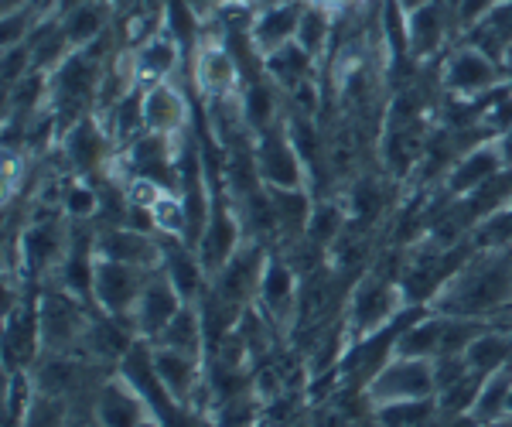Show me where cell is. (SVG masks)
<instances>
[{
  "label": "cell",
  "instance_id": "obj_10",
  "mask_svg": "<svg viewBox=\"0 0 512 427\" xmlns=\"http://www.w3.org/2000/svg\"><path fill=\"white\" fill-rule=\"evenodd\" d=\"M154 369L168 397L185 410H205V383H209V359L192 352L154 346ZM209 414V410H205Z\"/></svg>",
  "mask_w": 512,
  "mask_h": 427
},
{
  "label": "cell",
  "instance_id": "obj_27",
  "mask_svg": "<svg viewBox=\"0 0 512 427\" xmlns=\"http://www.w3.org/2000/svg\"><path fill=\"white\" fill-rule=\"evenodd\" d=\"M270 199H274L277 212V246L301 240L308 233L311 212H315V188H270Z\"/></svg>",
  "mask_w": 512,
  "mask_h": 427
},
{
  "label": "cell",
  "instance_id": "obj_19",
  "mask_svg": "<svg viewBox=\"0 0 512 427\" xmlns=\"http://www.w3.org/2000/svg\"><path fill=\"white\" fill-rule=\"evenodd\" d=\"M181 305H188V301L178 294V287L171 284V277L164 274V267L151 270V277H147L144 291H140V298H137L134 315H130L137 339H144V342L158 339L164 328H168L171 318L181 311Z\"/></svg>",
  "mask_w": 512,
  "mask_h": 427
},
{
  "label": "cell",
  "instance_id": "obj_18",
  "mask_svg": "<svg viewBox=\"0 0 512 427\" xmlns=\"http://www.w3.org/2000/svg\"><path fill=\"white\" fill-rule=\"evenodd\" d=\"M96 257L158 270L164 264V240L158 233H144L134 226H96Z\"/></svg>",
  "mask_w": 512,
  "mask_h": 427
},
{
  "label": "cell",
  "instance_id": "obj_20",
  "mask_svg": "<svg viewBox=\"0 0 512 427\" xmlns=\"http://www.w3.org/2000/svg\"><path fill=\"white\" fill-rule=\"evenodd\" d=\"M502 168H509L506 158H502V147H499V137H489V141L468 147L465 154H458V161L448 168V175L441 178V188L448 199H465L468 192H475L482 182H489L492 175H499Z\"/></svg>",
  "mask_w": 512,
  "mask_h": 427
},
{
  "label": "cell",
  "instance_id": "obj_12",
  "mask_svg": "<svg viewBox=\"0 0 512 427\" xmlns=\"http://www.w3.org/2000/svg\"><path fill=\"white\" fill-rule=\"evenodd\" d=\"M270 253L274 250H270L267 243L246 236V243L226 260V267L212 277L209 287L219 294L222 301H229V305L250 308L256 301V287H260V277H263V267H267Z\"/></svg>",
  "mask_w": 512,
  "mask_h": 427
},
{
  "label": "cell",
  "instance_id": "obj_21",
  "mask_svg": "<svg viewBox=\"0 0 512 427\" xmlns=\"http://www.w3.org/2000/svg\"><path fill=\"white\" fill-rule=\"evenodd\" d=\"M59 24L72 48H89L117 28V0H65Z\"/></svg>",
  "mask_w": 512,
  "mask_h": 427
},
{
  "label": "cell",
  "instance_id": "obj_48",
  "mask_svg": "<svg viewBox=\"0 0 512 427\" xmlns=\"http://www.w3.org/2000/svg\"><path fill=\"white\" fill-rule=\"evenodd\" d=\"M499 147H502V158H506V164L512 168V127L499 134Z\"/></svg>",
  "mask_w": 512,
  "mask_h": 427
},
{
  "label": "cell",
  "instance_id": "obj_14",
  "mask_svg": "<svg viewBox=\"0 0 512 427\" xmlns=\"http://www.w3.org/2000/svg\"><path fill=\"white\" fill-rule=\"evenodd\" d=\"M301 14H304V0H270V4H256L250 11V24H246V38H250L253 55H260V62H263L267 55L294 45L297 28H301Z\"/></svg>",
  "mask_w": 512,
  "mask_h": 427
},
{
  "label": "cell",
  "instance_id": "obj_33",
  "mask_svg": "<svg viewBox=\"0 0 512 427\" xmlns=\"http://www.w3.org/2000/svg\"><path fill=\"white\" fill-rule=\"evenodd\" d=\"M461 41H472V45H478L482 52H489L492 59L502 62V55L512 48V0L495 4L468 35H461Z\"/></svg>",
  "mask_w": 512,
  "mask_h": 427
},
{
  "label": "cell",
  "instance_id": "obj_11",
  "mask_svg": "<svg viewBox=\"0 0 512 427\" xmlns=\"http://www.w3.org/2000/svg\"><path fill=\"white\" fill-rule=\"evenodd\" d=\"M243 243H246L243 216H239L236 202L219 188L209 226L202 229V236H198V243H195V253H198V260H202V267L209 270V277H216L219 270L226 267V260L233 257Z\"/></svg>",
  "mask_w": 512,
  "mask_h": 427
},
{
  "label": "cell",
  "instance_id": "obj_43",
  "mask_svg": "<svg viewBox=\"0 0 512 427\" xmlns=\"http://www.w3.org/2000/svg\"><path fill=\"white\" fill-rule=\"evenodd\" d=\"M475 250H489V246H512V205L499 209L495 216L482 219L472 233H468Z\"/></svg>",
  "mask_w": 512,
  "mask_h": 427
},
{
  "label": "cell",
  "instance_id": "obj_17",
  "mask_svg": "<svg viewBox=\"0 0 512 427\" xmlns=\"http://www.w3.org/2000/svg\"><path fill=\"white\" fill-rule=\"evenodd\" d=\"M89 410H93V421L99 427H140L151 417H158L134 383L123 380L120 373H110L99 383L93 400H89Z\"/></svg>",
  "mask_w": 512,
  "mask_h": 427
},
{
  "label": "cell",
  "instance_id": "obj_45",
  "mask_svg": "<svg viewBox=\"0 0 512 427\" xmlns=\"http://www.w3.org/2000/svg\"><path fill=\"white\" fill-rule=\"evenodd\" d=\"M304 4H318V7H328L332 14H349L355 7H362L366 0H304Z\"/></svg>",
  "mask_w": 512,
  "mask_h": 427
},
{
  "label": "cell",
  "instance_id": "obj_3",
  "mask_svg": "<svg viewBox=\"0 0 512 427\" xmlns=\"http://www.w3.org/2000/svg\"><path fill=\"white\" fill-rule=\"evenodd\" d=\"M96 305L76 298L62 284L48 281L38 284V332H41V356L45 352H79L93 325Z\"/></svg>",
  "mask_w": 512,
  "mask_h": 427
},
{
  "label": "cell",
  "instance_id": "obj_51",
  "mask_svg": "<svg viewBox=\"0 0 512 427\" xmlns=\"http://www.w3.org/2000/svg\"><path fill=\"white\" fill-rule=\"evenodd\" d=\"M396 4H400L403 7V11H417V7H424V4H431V0H396Z\"/></svg>",
  "mask_w": 512,
  "mask_h": 427
},
{
  "label": "cell",
  "instance_id": "obj_29",
  "mask_svg": "<svg viewBox=\"0 0 512 427\" xmlns=\"http://www.w3.org/2000/svg\"><path fill=\"white\" fill-rule=\"evenodd\" d=\"M151 346H164V349H178V352H192V356H205L209 359V335H205V322H202V308L198 305H181V311L168 322V328L151 342Z\"/></svg>",
  "mask_w": 512,
  "mask_h": 427
},
{
  "label": "cell",
  "instance_id": "obj_55",
  "mask_svg": "<svg viewBox=\"0 0 512 427\" xmlns=\"http://www.w3.org/2000/svg\"><path fill=\"white\" fill-rule=\"evenodd\" d=\"M202 427H212V424H209V421H205V424H202Z\"/></svg>",
  "mask_w": 512,
  "mask_h": 427
},
{
  "label": "cell",
  "instance_id": "obj_5",
  "mask_svg": "<svg viewBox=\"0 0 512 427\" xmlns=\"http://www.w3.org/2000/svg\"><path fill=\"white\" fill-rule=\"evenodd\" d=\"M410 308L407 294H403L400 281L379 274V270H366L349 291V305H345V325H349L352 342L366 339V335L379 332Z\"/></svg>",
  "mask_w": 512,
  "mask_h": 427
},
{
  "label": "cell",
  "instance_id": "obj_53",
  "mask_svg": "<svg viewBox=\"0 0 512 427\" xmlns=\"http://www.w3.org/2000/svg\"><path fill=\"white\" fill-rule=\"evenodd\" d=\"M140 427H164V421H161V417H151V421H144Z\"/></svg>",
  "mask_w": 512,
  "mask_h": 427
},
{
  "label": "cell",
  "instance_id": "obj_49",
  "mask_svg": "<svg viewBox=\"0 0 512 427\" xmlns=\"http://www.w3.org/2000/svg\"><path fill=\"white\" fill-rule=\"evenodd\" d=\"M72 427H99L96 421H93V410H82V417H76V410H72Z\"/></svg>",
  "mask_w": 512,
  "mask_h": 427
},
{
  "label": "cell",
  "instance_id": "obj_56",
  "mask_svg": "<svg viewBox=\"0 0 512 427\" xmlns=\"http://www.w3.org/2000/svg\"><path fill=\"white\" fill-rule=\"evenodd\" d=\"M451 4H458V0H451Z\"/></svg>",
  "mask_w": 512,
  "mask_h": 427
},
{
  "label": "cell",
  "instance_id": "obj_26",
  "mask_svg": "<svg viewBox=\"0 0 512 427\" xmlns=\"http://www.w3.org/2000/svg\"><path fill=\"white\" fill-rule=\"evenodd\" d=\"M506 318H495V322H489L472 342H468L465 363L475 376H492V373H499V369L512 366V325H502Z\"/></svg>",
  "mask_w": 512,
  "mask_h": 427
},
{
  "label": "cell",
  "instance_id": "obj_4",
  "mask_svg": "<svg viewBox=\"0 0 512 427\" xmlns=\"http://www.w3.org/2000/svg\"><path fill=\"white\" fill-rule=\"evenodd\" d=\"M437 86L451 100H482V96L495 93L499 86H509V82L499 59H492L472 41L458 38L437 65Z\"/></svg>",
  "mask_w": 512,
  "mask_h": 427
},
{
  "label": "cell",
  "instance_id": "obj_28",
  "mask_svg": "<svg viewBox=\"0 0 512 427\" xmlns=\"http://www.w3.org/2000/svg\"><path fill=\"white\" fill-rule=\"evenodd\" d=\"M263 72H267V76L274 79L284 93H294V89L321 79V62L311 52H304V48L294 41V45L267 55V59H263Z\"/></svg>",
  "mask_w": 512,
  "mask_h": 427
},
{
  "label": "cell",
  "instance_id": "obj_39",
  "mask_svg": "<svg viewBox=\"0 0 512 427\" xmlns=\"http://www.w3.org/2000/svg\"><path fill=\"white\" fill-rule=\"evenodd\" d=\"M151 219H154V233L164 236V240L188 243V209L178 192H164L161 202L151 209Z\"/></svg>",
  "mask_w": 512,
  "mask_h": 427
},
{
  "label": "cell",
  "instance_id": "obj_1",
  "mask_svg": "<svg viewBox=\"0 0 512 427\" xmlns=\"http://www.w3.org/2000/svg\"><path fill=\"white\" fill-rule=\"evenodd\" d=\"M427 308L448 318H482V322L512 315V246L475 250L427 301Z\"/></svg>",
  "mask_w": 512,
  "mask_h": 427
},
{
  "label": "cell",
  "instance_id": "obj_15",
  "mask_svg": "<svg viewBox=\"0 0 512 427\" xmlns=\"http://www.w3.org/2000/svg\"><path fill=\"white\" fill-rule=\"evenodd\" d=\"M147 277H151V270L96 257V284H93L96 311L113 315V318H130L137 308L140 291H144V284H147Z\"/></svg>",
  "mask_w": 512,
  "mask_h": 427
},
{
  "label": "cell",
  "instance_id": "obj_34",
  "mask_svg": "<svg viewBox=\"0 0 512 427\" xmlns=\"http://www.w3.org/2000/svg\"><path fill=\"white\" fill-rule=\"evenodd\" d=\"M335 28H338V14H332L328 7H318V4H304L301 28H297V45L321 62L335 48V38H338Z\"/></svg>",
  "mask_w": 512,
  "mask_h": 427
},
{
  "label": "cell",
  "instance_id": "obj_23",
  "mask_svg": "<svg viewBox=\"0 0 512 427\" xmlns=\"http://www.w3.org/2000/svg\"><path fill=\"white\" fill-rule=\"evenodd\" d=\"M181 59H185V45L175 38V31L158 28L151 38L134 45L137 82L140 86H151V82H161V79H175Z\"/></svg>",
  "mask_w": 512,
  "mask_h": 427
},
{
  "label": "cell",
  "instance_id": "obj_25",
  "mask_svg": "<svg viewBox=\"0 0 512 427\" xmlns=\"http://www.w3.org/2000/svg\"><path fill=\"white\" fill-rule=\"evenodd\" d=\"M164 240V236H161ZM164 274L171 277V284L178 287V294L185 301H192V305H198V301L205 298V291H209L212 277L209 270L202 267V260H198L195 246L185 243V240H164Z\"/></svg>",
  "mask_w": 512,
  "mask_h": 427
},
{
  "label": "cell",
  "instance_id": "obj_9",
  "mask_svg": "<svg viewBox=\"0 0 512 427\" xmlns=\"http://www.w3.org/2000/svg\"><path fill=\"white\" fill-rule=\"evenodd\" d=\"M454 41H458V21L451 0H431L407 14V55L414 65L444 59Z\"/></svg>",
  "mask_w": 512,
  "mask_h": 427
},
{
  "label": "cell",
  "instance_id": "obj_47",
  "mask_svg": "<svg viewBox=\"0 0 512 427\" xmlns=\"http://www.w3.org/2000/svg\"><path fill=\"white\" fill-rule=\"evenodd\" d=\"M270 427H311V424H308V407H304V410H297V414H294V417H287V421L270 424Z\"/></svg>",
  "mask_w": 512,
  "mask_h": 427
},
{
  "label": "cell",
  "instance_id": "obj_22",
  "mask_svg": "<svg viewBox=\"0 0 512 427\" xmlns=\"http://www.w3.org/2000/svg\"><path fill=\"white\" fill-rule=\"evenodd\" d=\"M134 342H137V332H134V322H130V318H113V315L96 311L79 352L86 359H93L96 366L117 369L123 363V356L134 349Z\"/></svg>",
  "mask_w": 512,
  "mask_h": 427
},
{
  "label": "cell",
  "instance_id": "obj_30",
  "mask_svg": "<svg viewBox=\"0 0 512 427\" xmlns=\"http://www.w3.org/2000/svg\"><path fill=\"white\" fill-rule=\"evenodd\" d=\"M512 205V168H502L499 175H492L489 182H482L475 192H468L465 199H458V212L465 216L468 226H478L482 219L495 216L499 209Z\"/></svg>",
  "mask_w": 512,
  "mask_h": 427
},
{
  "label": "cell",
  "instance_id": "obj_36",
  "mask_svg": "<svg viewBox=\"0 0 512 427\" xmlns=\"http://www.w3.org/2000/svg\"><path fill=\"white\" fill-rule=\"evenodd\" d=\"M28 45H31V59H35L38 72H55L72 52H76V48H72V41H69V35L62 31L59 18L41 24L35 35L28 38Z\"/></svg>",
  "mask_w": 512,
  "mask_h": 427
},
{
  "label": "cell",
  "instance_id": "obj_54",
  "mask_svg": "<svg viewBox=\"0 0 512 427\" xmlns=\"http://www.w3.org/2000/svg\"><path fill=\"white\" fill-rule=\"evenodd\" d=\"M506 417H512V390H509V400H506Z\"/></svg>",
  "mask_w": 512,
  "mask_h": 427
},
{
  "label": "cell",
  "instance_id": "obj_42",
  "mask_svg": "<svg viewBox=\"0 0 512 427\" xmlns=\"http://www.w3.org/2000/svg\"><path fill=\"white\" fill-rule=\"evenodd\" d=\"M21 427H72V404L62 397H48V393H35L31 410Z\"/></svg>",
  "mask_w": 512,
  "mask_h": 427
},
{
  "label": "cell",
  "instance_id": "obj_57",
  "mask_svg": "<svg viewBox=\"0 0 512 427\" xmlns=\"http://www.w3.org/2000/svg\"><path fill=\"white\" fill-rule=\"evenodd\" d=\"M263 427H270V424H263Z\"/></svg>",
  "mask_w": 512,
  "mask_h": 427
},
{
  "label": "cell",
  "instance_id": "obj_50",
  "mask_svg": "<svg viewBox=\"0 0 512 427\" xmlns=\"http://www.w3.org/2000/svg\"><path fill=\"white\" fill-rule=\"evenodd\" d=\"M31 0H0V14H14L21 11V7H28Z\"/></svg>",
  "mask_w": 512,
  "mask_h": 427
},
{
  "label": "cell",
  "instance_id": "obj_32",
  "mask_svg": "<svg viewBox=\"0 0 512 427\" xmlns=\"http://www.w3.org/2000/svg\"><path fill=\"white\" fill-rule=\"evenodd\" d=\"M444 325H448V318L427 308L424 315L417 318V322H410L407 328H403V335H400V342H396L393 356L437 359V356H441V346H444Z\"/></svg>",
  "mask_w": 512,
  "mask_h": 427
},
{
  "label": "cell",
  "instance_id": "obj_2",
  "mask_svg": "<svg viewBox=\"0 0 512 427\" xmlns=\"http://www.w3.org/2000/svg\"><path fill=\"white\" fill-rule=\"evenodd\" d=\"M55 154H59L62 168L69 175L103 185L120 161V144L113 141L110 127H106V120L99 113H86L59 137Z\"/></svg>",
  "mask_w": 512,
  "mask_h": 427
},
{
  "label": "cell",
  "instance_id": "obj_8",
  "mask_svg": "<svg viewBox=\"0 0 512 427\" xmlns=\"http://www.w3.org/2000/svg\"><path fill=\"white\" fill-rule=\"evenodd\" d=\"M366 397L373 407L403 404V400H431L437 397L434 359L393 356L373 380L366 383Z\"/></svg>",
  "mask_w": 512,
  "mask_h": 427
},
{
  "label": "cell",
  "instance_id": "obj_31",
  "mask_svg": "<svg viewBox=\"0 0 512 427\" xmlns=\"http://www.w3.org/2000/svg\"><path fill=\"white\" fill-rule=\"evenodd\" d=\"M349 226H352V216H349V205H345L342 192L318 195L315 212H311V223H308V233L304 236L332 253V246L349 233Z\"/></svg>",
  "mask_w": 512,
  "mask_h": 427
},
{
  "label": "cell",
  "instance_id": "obj_35",
  "mask_svg": "<svg viewBox=\"0 0 512 427\" xmlns=\"http://www.w3.org/2000/svg\"><path fill=\"white\" fill-rule=\"evenodd\" d=\"M62 216L72 223H96L99 212H103V188L86 178L69 175L62 185V202H59Z\"/></svg>",
  "mask_w": 512,
  "mask_h": 427
},
{
  "label": "cell",
  "instance_id": "obj_13",
  "mask_svg": "<svg viewBox=\"0 0 512 427\" xmlns=\"http://www.w3.org/2000/svg\"><path fill=\"white\" fill-rule=\"evenodd\" d=\"M253 305L284 332V339L291 335V328L297 322V305H301V277L294 274V267L280 253H270Z\"/></svg>",
  "mask_w": 512,
  "mask_h": 427
},
{
  "label": "cell",
  "instance_id": "obj_24",
  "mask_svg": "<svg viewBox=\"0 0 512 427\" xmlns=\"http://www.w3.org/2000/svg\"><path fill=\"white\" fill-rule=\"evenodd\" d=\"M239 110H243V123L246 130L256 137L263 130L277 127L287 113V93L277 86L274 79L263 72V76L250 79L243 86V96H239Z\"/></svg>",
  "mask_w": 512,
  "mask_h": 427
},
{
  "label": "cell",
  "instance_id": "obj_37",
  "mask_svg": "<svg viewBox=\"0 0 512 427\" xmlns=\"http://www.w3.org/2000/svg\"><path fill=\"white\" fill-rule=\"evenodd\" d=\"M209 424L212 427H263L267 424V404L256 397V390H250V393H243V397L212 407Z\"/></svg>",
  "mask_w": 512,
  "mask_h": 427
},
{
  "label": "cell",
  "instance_id": "obj_7",
  "mask_svg": "<svg viewBox=\"0 0 512 427\" xmlns=\"http://www.w3.org/2000/svg\"><path fill=\"white\" fill-rule=\"evenodd\" d=\"M253 158L256 171H260V182L267 188H315L308 161L294 147L284 120L253 137Z\"/></svg>",
  "mask_w": 512,
  "mask_h": 427
},
{
  "label": "cell",
  "instance_id": "obj_44",
  "mask_svg": "<svg viewBox=\"0 0 512 427\" xmlns=\"http://www.w3.org/2000/svg\"><path fill=\"white\" fill-rule=\"evenodd\" d=\"M164 192H168V188H164L161 182H154V178H147V175H127V178H123V195H127L130 209L151 212L154 205L161 202Z\"/></svg>",
  "mask_w": 512,
  "mask_h": 427
},
{
  "label": "cell",
  "instance_id": "obj_16",
  "mask_svg": "<svg viewBox=\"0 0 512 427\" xmlns=\"http://www.w3.org/2000/svg\"><path fill=\"white\" fill-rule=\"evenodd\" d=\"M144 130L171 141H185L192 134V103L175 79L144 86Z\"/></svg>",
  "mask_w": 512,
  "mask_h": 427
},
{
  "label": "cell",
  "instance_id": "obj_52",
  "mask_svg": "<svg viewBox=\"0 0 512 427\" xmlns=\"http://www.w3.org/2000/svg\"><path fill=\"white\" fill-rule=\"evenodd\" d=\"M478 427H512V417H499V421H489V424H478Z\"/></svg>",
  "mask_w": 512,
  "mask_h": 427
},
{
  "label": "cell",
  "instance_id": "obj_46",
  "mask_svg": "<svg viewBox=\"0 0 512 427\" xmlns=\"http://www.w3.org/2000/svg\"><path fill=\"white\" fill-rule=\"evenodd\" d=\"M216 11H246V7H256L260 0H212Z\"/></svg>",
  "mask_w": 512,
  "mask_h": 427
},
{
  "label": "cell",
  "instance_id": "obj_38",
  "mask_svg": "<svg viewBox=\"0 0 512 427\" xmlns=\"http://www.w3.org/2000/svg\"><path fill=\"white\" fill-rule=\"evenodd\" d=\"M509 390H512V366L499 369V373H492V376H485L482 390H478V400H475V407H472L475 421L478 424H489V421H499V417H506Z\"/></svg>",
  "mask_w": 512,
  "mask_h": 427
},
{
  "label": "cell",
  "instance_id": "obj_41",
  "mask_svg": "<svg viewBox=\"0 0 512 427\" xmlns=\"http://www.w3.org/2000/svg\"><path fill=\"white\" fill-rule=\"evenodd\" d=\"M383 427H424L437 414V397L431 400H403V404L376 407Z\"/></svg>",
  "mask_w": 512,
  "mask_h": 427
},
{
  "label": "cell",
  "instance_id": "obj_6",
  "mask_svg": "<svg viewBox=\"0 0 512 427\" xmlns=\"http://www.w3.org/2000/svg\"><path fill=\"white\" fill-rule=\"evenodd\" d=\"M192 82L195 93L202 96V103L233 100V96L243 93V62L226 45V31L202 28V35H198L192 48Z\"/></svg>",
  "mask_w": 512,
  "mask_h": 427
},
{
  "label": "cell",
  "instance_id": "obj_40",
  "mask_svg": "<svg viewBox=\"0 0 512 427\" xmlns=\"http://www.w3.org/2000/svg\"><path fill=\"white\" fill-rule=\"evenodd\" d=\"M482 380H485V376L468 373V376H461L458 383H451V387L437 390V414H444V417L472 414V407L478 400V390H482Z\"/></svg>",
  "mask_w": 512,
  "mask_h": 427
}]
</instances>
